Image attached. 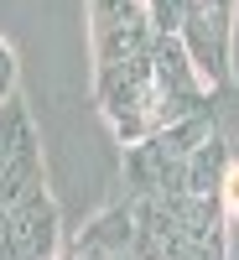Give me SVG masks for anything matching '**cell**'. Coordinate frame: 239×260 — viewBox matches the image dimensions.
Here are the masks:
<instances>
[{"label": "cell", "mask_w": 239, "mask_h": 260, "mask_svg": "<svg viewBox=\"0 0 239 260\" xmlns=\"http://www.w3.org/2000/svg\"><path fill=\"white\" fill-rule=\"evenodd\" d=\"M224 99V94H219ZM219 104L203 115H187L177 125H166L161 136H151L141 146H125V187L141 192V198H166V192H182V167L203 141L219 136Z\"/></svg>", "instance_id": "6da1fadb"}, {"label": "cell", "mask_w": 239, "mask_h": 260, "mask_svg": "<svg viewBox=\"0 0 239 260\" xmlns=\"http://www.w3.org/2000/svg\"><path fill=\"white\" fill-rule=\"evenodd\" d=\"M83 16H89V62L94 78L125 68L151 52V0H83Z\"/></svg>", "instance_id": "7a4b0ae2"}, {"label": "cell", "mask_w": 239, "mask_h": 260, "mask_svg": "<svg viewBox=\"0 0 239 260\" xmlns=\"http://www.w3.org/2000/svg\"><path fill=\"white\" fill-rule=\"evenodd\" d=\"M234 11L239 0H182V47L213 94L234 89Z\"/></svg>", "instance_id": "3957f363"}, {"label": "cell", "mask_w": 239, "mask_h": 260, "mask_svg": "<svg viewBox=\"0 0 239 260\" xmlns=\"http://www.w3.org/2000/svg\"><path fill=\"white\" fill-rule=\"evenodd\" d=\"M219 208H224V219H229V224H239V151H234V161H229V172H224Z\"/></svg>", "instance_id": "277c9868"}, {"label": "cell", "mask_w": 239, "mask_h": 260, "mask_svg": "<svg viewBox=\"0 0 239 260\" xmlns=\"http://www.w3.org/2000/svg\"><path fill=\"white\" fill-rule=\"evenodd\" d=\"M16 78H21V73H16V52L0 42V104L16 99Z\"/></svg>", "instance_id": "5b68a950"}, {"label": "cell", "mask_w": 239, "mask_h": 260, "mask_svg": "<svg viewBox=\"0 0 239 260\" xmlns=\"http://www.w3.org/2000/svg\"><path fill=\"white\" fill-rule=\"evenodd\" d=\"M0 260H11V213L0 208Z\"/></svg>", "instance_id": "8992f818"}, {"label": "cell", "mask_w": 239, "mask_h": 260, "mask_svg": "<svg viewBox=\"0 0 239 260\" xmlns=\"http://www.w3.org/2000/svg\"><path fill=\"white\" fill-rule=\"evenodd\" d=\"M104 260H130V255H104Z\"/></svg>", "instance_id": "52a82bcc"}]
</instances>
